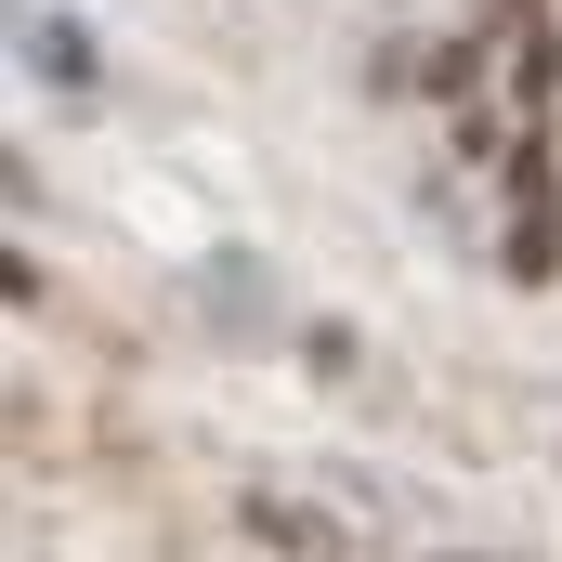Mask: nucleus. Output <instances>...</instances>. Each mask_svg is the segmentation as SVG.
Wrapping results in <instances>:
<instances>
[{"instance_id":"1","label":"nucleus","mask_w":562,"mask_h":562,"mask_svg":"<svg viewBox=\"0 0 562 562\" xmlns=\"http://www.w3.org/2000/svg\"><path fill=\"white\" fill-rule=\"evenodd\" d=\"M524 288H550L562 276V196H510V249H497Z\"/></svg>"},{"instance_id":"2","label":"nucleus","mask_w":562,"mask_h":562,"mask_svg":"<svg viewBox=\"0 0 562 562\" xmlns=\"http://www.w3.org/2000/svg\"><path fill=\"white\" fill-rule=\"evenodd\" d=\"M26 66H40V79H53L66 105H92V79H105V53H92L79 26H26Z\"/></svg>"},{"instance_id":"3","label":"nucleus","mask_w":562,"mask_h":562,"mask_svg":"<svg viewBox=\"0 0 562 562\" xmlns=\"http://www.w3.org/2000/svg\"><path fill=\"white\" fill-rule=\"evenodd\" d=\"M236 537H262V550H340V524H314V510H276V497H249V524Z\"/></svg>"},{"instance_id":"4","label":"nucleus","mask_w":562,"mask_h":562,"mask_svg":"<svg viewBox=\"0 0 562 562\" xmlns=\"http://www.w3.org/2000/svg\"><path fill=\"white\" fill-rule=\"evenodd\" d=\"M497 196H562V157L550 144H510V157H497Z\"/></svg>"},{"instance_id":"5","label":"nucleus","mask_w":562,"mask_h":562,"mask_svg":"<svg viewBox=\"0 0 562 562\" xmlns=\"http://www.w3.org/2000/svg\"><path fill=\"white\" fill-rule=\"evenodd\" d=\"M458 157H510V119L497 105H458Z\"/></svg>"}]
</instances>
